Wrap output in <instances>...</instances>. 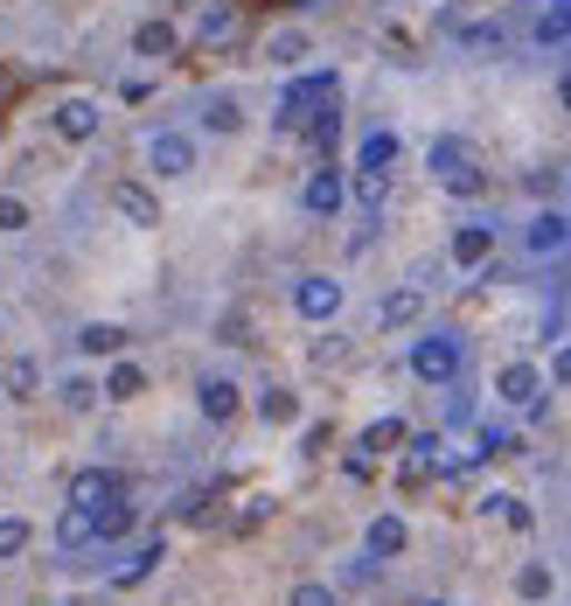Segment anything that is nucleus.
<instances>
[{"instance_id": "32", "label": "nucleus", "mask_w": 571, "mask_h": 606, "mask_svg": "<svg viewBox=\"0 0 571 606\" xmlns=\"http://www.w3.org/2000/svg\"><path fill=\"white\" fill-rule=\"evenodd\" d=\"M286 606H334V586H321V578H300Z\"/></svg>"}, {"instance_id": "8", "label": "nucleus", "mask_w": 571, "mask_h": 606, "mask_svg": "<svg viewBox=\"0 0 571 606\" xmlns=\"http://www.w3.org/2000/svg\"><path fill=\"white\" fill-rule=\"evenodd\" d=\"M196 405H202V418H217V426H223V418H238V384H230V377H202L196 384Z\"/></svg>"}, {"instance_id": "33", "label": "nucleus", "mask_w": 571, "mask_h": 606, "mask_svg": "<svg viewBox=\"0 0 571 606\" xmlns=\"http://www.w3.org/2000/svg\"><path fill=\"white\" fill-rule=\"evenodd\" d=\"M515 593H523V599H543V593H551V572H543V565H523V572H515Z\"/></svg>"}, {"instance_id": "9", "label": "nucleus", "mask_w": 571, "mask_h": 606, "mask_svg": "<svg viewBox=\"0 0 571 606\" xmlns=\"http://www.w3.org/2000/svg\"><path fill=\"white\" fill-rule=\"evenodd\" d=\"M419 314H425V286H398V294H383L377 321H383V328H411Z\"/></svg>"}, {"instance_id": "19", "label": "nucleus", "mask_w": 571, "mask_h": 606, "mask_svg": "<svg viewBox=\"0 0 571 606\" xmlns=\"http://www.w3.org/2000/svg\"><path fill=\"white\" fill-rule=\"evenodd\" d=\"M77 349H84V356H119L126 349V328L119 321H84V328H77Z\"/></svg>"}, {"instance_id": "4", "label": "nucleus", "mask_w": 571, "mask_h": 606, "mask_svg": "<svg viewBox=\"0 0 571 606\" xmlns=\"http://www.w3.org/2000/svg\"><path fill=\"white\" fill-rule=\"evenodd\" d=\"M112 209H119L133 230H153V223H161V196L140 189V181H112Z\"/></svg>"}, {"instance_id": "31", "label": "nucleus", "mask_w": 571, "mask_h": 606, "mask_svg": "<svg viewBox=\"0 0 571 606\" xmlns=\"http://www.w3.org/2000/svg\"><path fill=\"white\" fill-rule=\"evenodd\" d=\"M355 202L362 209H383V175L377 168H355Z\"/></svg>"}, {"instance_id": "27", "label": "nucleus", "mask_w": 571, "mask_h": 606, "mask_svg": "<svg viewBox=\"0 0 571 606\" xmlns=\"http://www.w3.org/2000/svg\"><path fill=\"white\" fill-rule=\"evenodd\" d=\"M57 398H63V405H70V411H91V405H98V398H106V390H98V384H91V377H84V370H77V377H63V384H57Z\"/></svg>"}, {"instance_id": "1", "label": "nucleus", "mask_w": 571, "mask_h": 606, "mask_svg": "<svg viewBox=\"0 0 571 606\" xmlns=\"http://www.w3.org/2000/svg\"><path fill=\"white\" fill-rule=\"evenodd\" d=\"M460 335H419V349H411V377L419 384H453L460 377Z\"/></svg>"}, {"instance_id": "25", "label": "nucleus", "mask_w": 571, "mask_h": 606, "mask_svg": "<svg viewBox=\"0 0 571 606\" xmlns=\"http://www.w3.org/2000/svg\"><path fill=\"white\" fill-rule=\"evenodd\" d=\"M258 418H266V426H293L300 398H293V390H258Z\"/></svg>"}, {"instance_id": "18", "label": "nucleus", "mask_w": 571, "mask_h": 606, "mask_svg": "<svg viewBox=\"0 0 571 606\" xmlns=\"http://www.w3.org/2000/svg\"><path fill=\"white\" fill-rule=\"evenodd\" d=\"M425 161H432V175L439 181H453V175H467V168H474V153H467V140H432V153H425Z\"/></svg>"}, {"instance_id": "11", "label": "nucleus", "mask_w": 571, "mask_h": 606, "mask_svg": "<svg viewBox=\"0 0 571 606\" xmlns=\"http://www.w3.org/2000/svg\"><path fill=\"white\" fill-rule=\"evenodd\" d=\"M174 49H181L174 21H140V29H133V57H153V63H168Z\"/></svg>"}, {"instance_id": "29", "label": "nucleus", "mask_w": 571, "mask_h": 606, "mask_svg": "<svg viewBox=\"0 0 571 606\" xmlns=\"http://www.w3.org/2000/svg\"><path fill=\"white\" fill-rule=\"evenodd\" d=\"M57 544H63V550L91 544V509H77V503H70V509H63V523H57Z\"/></svg>"}, {"instance_id": "26", "label": "nucleus", "mask_w": 571, "mask_h": 606, "mask_svg": "<svg viewBox=\"0 0 571 606\" xmlns=\"http://www.w3.org/2000/svg\"><path fill=\"white\" fill-rule=\"evenodd\" d=\"M223 36H238V8H202V21H196V42H223Z\"/></svg>"}, {"instance_id": "38", "label": "nucleus", "mask_w": 571, "mask_h": 606, "mask_svg": "<svg viewBox=\"0 0 571 606\" xmlns=\"http://www.w3.org/2000/svg\"><path fill=\"white\" fill-rule=\"evenodd\" d=\"M558 98H564V112H571V70H564V85H558Z\"/></svg>"}, {"instance_id": "28", "label": "nucleus", "mask_w": 571, "mask_h": 606, "mask_svg": "<svg viewBox=\"0 0 571 606\" xmlns=\"http://www.w3.org/2000/svg\"><path fill=\"white\" fill-rule=\"evenodd\" d=\"M266 57H272V63H286V70H293V63H307V29H279Z\"/></svg>"}, {"instance_id": "30", "label": "nucleus", "mask_w": 571, "mask_h": 606, "mask_svg": "<svg viewBox=\"0 0 571 606\" xmlns=\"http://www.w3.org/2000/svg\"><path fill=\"white\" fill-rule=\"evenodd\" d=\"M29 516H0V558H21V550H29Z\"/></svg>"}, {"instance_id": "34", "label": "nucleus", "mask_w": 571, "mask_h": 606, "mask_svg": "<svg viewBox=\"0 0 571 606\" xmlns=\"http://www.w3.org/2000/svg\"><path fill=\"white\" fill-rule=\"evenodd\" d=\"M0 230H29V202L21 196H0Z\"/></svg>"}, {"instance_id": "10", "label": "nucleus", "mask_w": 571, "mask_h": 606, "mask_svg": "<svg viewBox=\"0 0 571 606\" xmlns=\"http://www.w3.org/2000/svg\"><path fill=\"white\" fill-rule=\"evenodd\" d=\"M342 175H334V168H321V175H307V189H300V202L307 209H314V217H334V209H342Z\"/></svg>"}, {"instance_id": "12", "label": "nucleus", "mask_w": 571, "mask_h": 606, "mask_svg": "<svg viewBox=\"0 0 571 606\" xmlns=\"http://www.w3.org/2000/svg\"><path fill=\"white\" fill-rule=\"evenodd\" d=\"M488 251H495V230L488 223H460L453 230V266H488Z\"/></svg>"}, {"instance_id": "37", "label": "nucleus", "mask_w": 571, "mask_h": 606, "mask_svg": "<svg viewBox=\"0 0 571 606\" xmlns=\"http://www.w3.org/2000/svg\"><path fill=\"white\" fill-rule=\"evenodd\" d=\"M551 384H571V341H564V349L551 356Z\"/></svg>"}, {"instance_id": "13", "label": "nucleus", "mask_w": 571, "mask_h": 606, "mask_svg": "<svg viewBox=\"0 0 571 606\" xmlns=\"http://www.w3.org/2000/svg\"><path fill=\"white\" fill-rule=\"evenodd\" d=\"M439 446H447L439 433H419V439L404 446V481H425L432 467H447V454H439Z\"/></svg>"}, {"instance_id": "16", "label": "nucleus", "mask_w": 571, "mask_h": 606, "mask_svg": "<svg viewBox=\"0 0 571 606\" xmlns=\"http://www.w3.org/2000/svg\"><path fill=\"white\" fill-rule=\"evenodd\" d=\"M112 495H119V481H112L106 467H84V474L70 481V503H77V509H98V503H112Z\"/></svg>"}, {"instance_id": "24", "label": "nucleus", "mask_w": 571, "mask_h": 606, "mask_svg": "<svg viewBox=\"0 0 571 606\" xmlns=\"http://www.w3.org/2000/svg\"><path fill=\"white\" fill-rule=\"evenodd\" d=\"M404 439H411V433H404V418H377V426L355 439V454H370V460H377V454H391V446H404Z\"/></svg>"}, {"instance_id": "5", "label": "nucleus", "mask_w": 571, "mask_h": 606, "mask_svg": "<svg viewBox=\"0 0 571 606\" xmlns=\"http://www.w3.org/2000/svg\"><path fill=\"white\" fill-rule=\"evenodd\" d=\"M98 126H106L98 98H63V105H57V133H63V140L84 147V140H98Z\"/></svg>"}, {"instance_id": "6", "label": "nucleus", "mask_w": 571, "mask_h": 606, "mask_svg": "<svg viewBox=\"0 0 571 606\" xmlns=\"http://www.w3.org/2000/svg\"><path fill=\"white\" fill-rule=\"evenodd\" d=\"M495 390H502V405L537 411V398H543V370H537V362H509V370L495 377Z\"/></svg>"}, {"instance_id": "15", "label": "nucleus", "mask_w": 571, "mask_h": 606, "mask_svg": "<svg viewBox=\"0 0 571 606\" xmlns=\"http://www.w3.org/2000/svg\"><path fill=\"white\" fill-rule=\"evenodd\" d=\"M404 544H411L404 516H377V523H370V537H362V550H370V558H398Z\"/></svg>"}, {"instance_id": "2", "label": "nucleus", "mask_w": 571, "mask_h": 606, "mask_svg": "<svg viewBox=\"0 0 571 606\" xmlns=\"http://www.w3.org/2000/svg\"><path fill=\"white\" fill-rule=\"evenodd\" d=\"M147 168H153V175H168V181H174V175H189V168H196V140H189V133H174V126L147 133Z\"/></svg>"}, {"instance_id": "35", "label": "nucleus", "mask_w": 571, "mask_h": 606, "mask_svg": "<svg viewBox=\"0 0 571 606\" xmlns=\"http://www.w3.org/2000/svg\"><path fill=\"white\" fill-rule=\"evenodd\" d=\"M460 42H467V49H495L502 29H495V21H481V29H460Z\"/></svg>"}, {"instance_id": "39", "label": "nucleus", "mask_w": 571, "mask_h": 606, "mask_svg": "<svg viewBox=\"0 0 571 606\" xmlns=\"http://www.w3.org/2000/svg\"><path fill=\"white\" fill-rule=\"evenodd\" d=\"M432 606H439V599H432Z\"/></svg>"}, {"instance_id": "7", "label": "nucleus", "mask_w": 571, "mask_h": 606, "mask_svg": "<svg viewBox=\"0 0 571 606\" xmlns=\"http://www.w3.org/2000/svg\"><path fill=\"white\" fill-rule=\"evenodd\" d=\"M161 558H168V537H147V544L133 550V558H126V565L112 572V586H119V593H133L140 578H153V572H161Z\"/></svg>"}, {"instance_id": "3", "label": "nucleus", "mask_w": 571, "mask_h": 606, "mask_svg": "<svg viewBox=\"0 0 571 606\" xmlns=\"http://www.w3.org/2000/svg\"><path fill=\"white\" fill-rule=\"evenodd\" d=\"M293 307H300V321H334V314H342V279L307 272V279L293 286Z\"/></svg>"}, {"instance_id": "36", "label": "nucleus", "mask_w": 571, "mask_h": 606, "mask_svg": "<svg viewBox=\"0 0 571 606\" xmlns=\"http://www.w3.org/2000/svg\"><path fill=\"white\" fill-rule=\"evenodd\" d=\"M447 189H453V196H481V168H467V175H453V181H447Z\"/></svg>"}, {"instance_id": "14", "label": "nucleus", "mask_w": 571, "mask_h": 606, "mask_svg": "<svg viewBox=\"0 0 571 606\" xmlns=\"http://www.w3.org/2000/svg\"><path fill=\"white\" fill-rule=\"evenodd\" d=\"M126 530H133V503H119V495H112V503L91 509V537H98V544H119Z\"/></svg>"}, {"instance_id": "23", "label": "nucleus", "mask_w": 571, "mask_h": 606, "mask_svg": "<svg viewBox=\"0 0 571 606\" xmlns=\"http://www.w3.org/2000/svg\"><path fill=\"white\" fill-rule=\"evenodd\" d=\"M98 390H106V398H112V405H133V398H140V390H147V370H140V362H112V377H106V384H98Z\"/></svg>"}, {"instance_id": "22", "label": "nucleus", "mask_w": 571, "mask_h": 606, "mask_svg": "<svg viewBox=\"0 0 571 606\" xmlns=\"http://www.w3.org/2000/svg\"><path fill=\"white\" fill-rule=\"evenodd\" d=\"M0 384H8V398H36V390H42V362L36 356H8Z\"/></svg>"}, {"instance_id": "20", "label": "nucleus", "mask_w": 571, "mask_h": 606, "mask_svg": "<svg viewBox=\"0 0 571 606\" xmlns=\"http://www.w3.org/2000/svg\"><path fill=\"white\" fill-rule=\"evenodd\" d=\"M398 161V133L391 126H377V133H362V153H355V168H377V175H391Z\"/></svg>"}, {"instance_id": "17", "label": "nucleus", "mask_w": 571, "mask_h": 606, "mask_svg": "<svg viewBox=\"0 0 571 606\" xmlns=\"http://www.w3.org/2000/svg\"><path fill=\"white\" fill-rule=\"evenodd\" d=\"M564 245H571V217L543 209V217L530 223V251H537V258H551V251H564Z\"/></svg>"}, {"instance_id": "21", "label": "nucleus", "mask_w": 571, "mask_h": 606, "mask_svg": "<svg viewBox=\"0 0 571 606\" xmlns=\"http://www.w3.org/2000/svg\"><path fill=\"white\" fill-rule=\"evenodd\" d=\"M202 126H210V133H238V126H244V105L230 98V91H210V98H202Z\"/></svg>"}]
</instances>
